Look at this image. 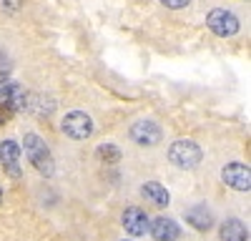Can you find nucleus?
Wrapping results in <instances>:
<instances>
[{"instance_id":"f03ea898","label":"nucleus","mask_w":251,"mask_h":241,"mask_svg":"<svg viewBox=\"0 0 251 241\" xmlns=\"http://www.w3.org/2000/svg\"><path fill=\"white\" fill-rule=\"evenodd\" d=\"M203 158V151L194 144V141H176V144H171L169 148V161L176 166V169H196L201 164Z\"/></svg>"},{"instance_id":"39448f33","label":"nucleus","mask_w":251,"mask_h":241,"mask_svg":"<svg viewBox=\"0 0 251 241\" xmlns=\"http://www.w3.org/2000/svg\"><path fill=\"white\" fill-rule=\"evenodd\" d=\"M128 136H131L133 144H138V146H156L161 141V136H163V131H161L158 123H153V120L141 118V120H136V123L131 126Z\"/></svg>"},{"instance_id":"f3484780","label":"nucleus","mask_w":251,"mask_h":241,"mask_svg":"<svg viewBox=\"0 0 251 241\" xmlns=\"http://www.w3.org/2000/svg\"><path fill=\"white\" fill-rule=\"evenodd\" d=\"M8 71H10V58L5 53H0V78H3Z\"/></svg>"},{"instance_id":"0eeeda50","label":"nucleus","mask_w":251,"mask_h":241,"mask_svg":"<svg viewBox=\"0 0 251 241\" xmlns=\"http://www.w3.org/2000/svg\"><path fill=\"white\" fill-rule=\"evenodd\" d=\"M123 229L131 236H143L149 231V216H146V211L138 206H128L123 211Z\"/></svg>"},{"instance_id":"9d476101","label":"nucleus","mask_w":251,"mask_h":241,"mask_svg":"<svg viewBox=\"0 0 251 241\" xmlns=\"http://www.w3.org/2000/svg\"><path fill=\"white\" fill-rule=\"evenodd\" d=\"M23 111H30L33 116H50L55 111V100L43 93H30V96H25Z\"/></svg>"},{"instance_id":"f257e3e1","label":"nucleus","mask_w":251,"mask_h":241,"mask_svg":"<svg viewBox=\"0 0 251 241\" xmlns=\"http://www.w3.org/2000/svg\"><path fill=\"white\" fill-rule=\"evenodd\" d=\"M23 148H25V158L30 161V166L40 176H53L55 173V161L50 156V148L46 146V141L40 138L38 133H25Z\"/></svg>"},{"instance_id":"4468645a","label":"nucleus","mask_w":251,"mask_h":241,"mask_svg":"<svg viewBox=\"0 0 251 241\" xmlns=\"http://www.w3.org/2000/svg\"><path fill=\"white\" fill-rule=\"evenodd\" d=\"M98 156L103 161H108V164H118V161H121V148L113 146V144H100L98 146Z\"/></svg>"},{"instance_id":"9b49d317","label":"nucleus","mask_w":251,"mask_h":241,"mask_svg":"<svg viewBox=\"0 0 251 241\" xmlns=\"http://www.w3.org/2000/svg\"><path fill=\"white\" fill-rule=\"evenodd\" d=\"M141 193H143V198L149 201L151 206H156V209L169 206V201H171L169 191H166L161 184H156V181H149V184H143V186H141Z\"/></svg>"},{"instance_id":"2eb2a0df","label":"nucleus","mask_w":251,"mask_h":241,"mask_svg":"<svg viewBox=\"0 0 251 241\" xmlns=\"http://www.w3.org/2000/svg\"><path fill=\"white\" fill-rule=\"evenodd\" d=\"M161 3L166 5V8H171V10H181V8H186L191 0H161Z\"/></svg>"},{"instance_id":"6ab92c4d","label":"nucleus","mask_w":251,"mask_h":241,"mask_svg":"<svg viewBox=\"0 0 251 241\" xmlns=\"http://www.w3.org/2000/svg\"><path fill=\"white\" fill-rule=\"evenodd\" d=\"M123 241H126V239H123Z\"/></svg>"},{"instance_id":"dca6fc26","label":"nucleus","mask_w":251,"mask_h":241,"mask_svg":"<svg viewBox=\"0 0 251 241\" xmlns=\"http://www.w3.org/2000/svg\"><path fill=\"white\" fill-rule=\"evenodd\" d=\"M0 8L8 10V13H15L20 8V0H0Z\"/></svg>"},{"instance_id":"1a4fd4ad","label":"nucleus","mask_w":251,"mask_h":241,"mask_svg":"<svg viewBox=\"0 0 251 241\" xmlns=\"http://www.w3.org/2000/svg\"><path fill=\"white\" fill-rule=\"evenodd\" d=\"M18 161H20V146L15 144V141H3V144H0V164H3V169H5L13 178L20 176Z\"/></svg>"},{"instance_id":"7ed1b4c3","label":"nucleus","mask_w":251,"mask_h":241,"mask_svg":"<svg viewBox=\"0 0 251 241\" xmlns=\"http://www.w3.org/2000/svg\"><path fill=\"white\" fill-rule=\"evenodd\" d=\"M60 128H63V133H66L68 138H73V141H86L93 133V120H91V116L86 111H71V113L63 116Z\"/></svg>"},{"instance_id":"f8f14e48","label":"nucleus","mask_w":251,"mask_h":241,"mask_svg":"<svg viewBox=\"0 0 251 241\" xmlns=\"http://www.w3.org/2000/svg\"><path fill=\"white\" fill-rule=\"evenodd\" d=\"M186 221H188L194 229H199V231H208V229L214 226V216H211V211H208L206 206L188 209V211H186Z\"/></svg>"},{"instance_id":"ddd939ff","label":"nucleus","mask_w":251,"mask_h":241,"mask_svg":"<svg viewBox=\"0 0 251 241\" xmlns=\"http://www.w3.org/2000/svg\"><path fill=\"white\" fill-rule=\"evenodd\" d=\"M221 241H246L249 239V229L241 224L239 218H228L221 224Z\"/></svg>"},{"instance_id":"423d86ee","label":"nucleus","mask_w":251,"mask_h":241,"mask_svg":"<svg viewBox=\"0 0 251 241\" xmlns=\"http://www.w3.org/2000/svg\"><path fill=\"white\" fill-rule=\"evenodd\" d=\"M221 178H224V184H228L236 191H249L251 189V169L244 166V164H228V166H224Z\"/></svg>"},{"instance_id":"20e7f679","label":"nucleus","mask_w":251,"mask_h":241,"mask_svg":"<svg viewBox=\"0 0 251 241\" xmlns=\"http://www.w3.org/2000/svg\"><path fill=\"white\" fill-rule=\"evenodd\" d=\"M206 25L211 33L221 35V38H231L239 33V18L231 10H224V8H214L211 13L206 15Z\"/></svg>"},{"instance_id":"6e6552de","label":"nucleus","mask_w":251,"mask_h":241,"mask_svg":"<svg viewBox=\"0 0 251 241\" xmlns=\"http://www.w3.org/2000/svg\"><path fill=\"white\" fill-rule=\"evenodd\" d=\"M149 229H151V236L156 241H176L181 236V229L174 218L169 216H158L153 221H149Z\"/></svg>"},{"instance_id":"a211bd4d","label":"nucleus","mask_w":251,"mask_h":241,"mask_svg":"<svg viewBox=\"0 0 251 241\" xmlns=\"http://www.w3.org/2000/svg\"><path fill=\"white\" fill-rule=\"evenodd\" d=\"M0 201H3V191H0Z\"/></svg>"}]
</instances>
